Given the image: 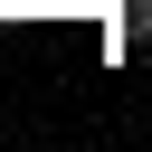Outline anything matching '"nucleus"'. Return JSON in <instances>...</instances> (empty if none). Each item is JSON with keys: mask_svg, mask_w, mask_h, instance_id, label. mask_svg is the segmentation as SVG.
<instances>
[{"mask_svg": "<svg viewBox=\"0 0 152 152\" xmlns=\"http://www.w3.org/2000/svg\"><path fill=\"white\" fill-rule=\"evenodd\" d=\"M142 38H152V0H133V10H124V48H142Z\"/></svg>", "mask_w": 152, "mask_h": 152, "instance_id": "1", "label": "nucleus"}]
</instances>
